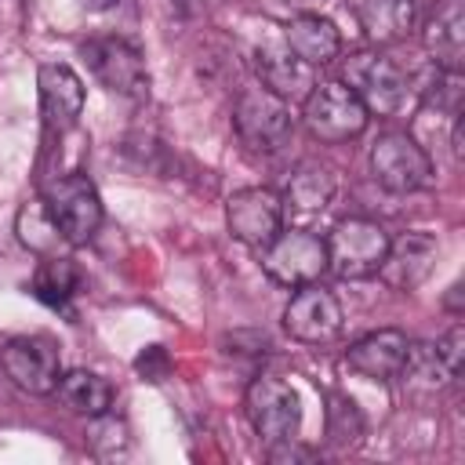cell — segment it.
Instances as JSON below:
<instances>
[{"label":"cell","mask_w":465,"mask_h":465,"mask_svg":"<svg viewBox=\"0 0 465 465\" xmlns=\"http://www.w3.org/2000/svg\"><path fill=\"white\" fill-rule=\"evenodd\" d=\"M243 411L254 429V436L272 450L294 443L302 429V400L291 381L276 374H254L247 392H243Z\"/></svg>","instance_id":"1"},{"label":"cell","mask_w":465,"mask_h":465,"mask_svg":"<svg viewBox=\"0 0 465 465\" xmlns=\"http://www.w3.org/2000/svg\"><path fill=\"white\" fill-rule=\"evenodd\" d=\"M341 84L367 105V113H378V116H396L407 105V94H411L407 69L396 58H389L385 51L349 54Z\"/></svg>","instance_id":"2"},{"label":"cell","mask_w":465,"mask_h":465,"mask_svg":"<svg viewBox=\"0 0 465 465\" xmlns=\"http://www.w3.org/2000/svg\"><path fill=\"white\" fill-rule=\"evenodd\" d=\"M44 207L54 222V229L62 232V240L69 247H80L87 243L98 225H102V196L94 189V182L80 171H69V174H58L44 185Z\"/></svg>","instance_id":"3"},{"label":"cell","mask_w":465,"mask_h":465,"mask_svg":"<svg viewBox=\"0 0 465 465\" xmlns=\"http://www.w3.org/2000/svg\"><path fill=\"white\" fill-rule=\"evenodd\" d=\"M302 120L309 127V134L316 142H327V145H338V142H349V138H360L367 131V105L341 84V80H327V84H316L305 102H302Z\"/></svg>","instance_id":"4"},{"label":"cell","mask_w":465,"mask_h":465,"mask_svg":"<svg viewBox=\"0 0 465 465\" xmlns=\"http://www.w3.org/2000/svg\"><path fill=\"white\" fill-rule=\"evenodd\" d=\"M371 174L385 193H418L432 182V156L407 131H381L371 145Z\"/></svg>","instance_id":"5"},{"label":"cell","mask_w":465,"mask_h":465,"mask_svg":"<svg viewBox=\"0 0 465 465\" xmlns=\"http://www.w3.org/2000/svg\"><path fill=\"white\" fill-rule=\"evenodd\" d=\"M80 54H84L91 76L105 91H113L120 98H131V102L149 98V69H145V58L124 36H91L87 44H80Z\"/></svg>","instance_id":"6"},{"label":"cell","mask_w":465,"mask_h":465,"mask_svg":"<svg viewBox=\"0 0 465 465\" xmlns=\"http://www.w3.org/2000/svg\"><path fill=\"white\" fill-rule=\"evenodd\" d=\"M232 127H236V134H240V142L247 149L276 153V149L287 145V138L294 131V116H291V105L283 98H276L272 91L254 84V87H243L236 94Z\"/></svg>","instance_id":"7"},{"label":"cell","mask_w":465,"mask_h":465,"mask_svg":"<svg viewBox=\"0 0 465 465\" xmlns=\"http://www.w3.org/2000/svg\"><path fill=\"white\" fill-rule=\"evenodd\" d=\"M323 243H327V269H334L341 280H367L378 272L389 251V232L371 218H341L323 236Z\"/></svg>","instance_id":"8"},{"label":"cell","mask_w":465,"mask_h":465,"mask_svg":"<svg viewBox=\"0 0 465 465\" xmlns=\"http://www.w3.org/2000/svg\"><path fill=\"white\" fill-rule=\"evenodd\" d=\"M262 269L280 287H305L327 272V243L309 229H280L262 247Z\"/></svg>","instance_id":"9"},{"label":"cell","mask_w":465,"mask_h":465,"mask_svg":"<svg viewBox=\"0 0 465 465\" xmlns=\"http://www.w3.org/2000/svg\"><path fill=\"white\" fill-rule=\"evenodd\" d=\"M0 363H4V374L22 392H33V396H47L62 381V352H58V341L47 334L11 338L0 352Z\"/></svg>","instance_id":"10"},{"label":"cell","mask_w":465,"mask_h":465,"mask_svg":"<svg viewBox=\"0 0 465 465\" xmlns=\"http://www.w3.org/2000/svg\"><path fill=\"white\" fill-rule=\"evenodd\" d=\"M225 225L232 232V240H240L251 251H262L283 229V200H280V193H272L265 185L236 189L225 200Z\"/></svg>","instance_id":"11"},{"label":"cell","mask_w":465,"mask_h":465,"mask_svg":"<svg viewBox=\"0 0 465 465\" xmlns=\"http://www.w3.org/2000/svg\"><path fill=\"white\" fill-rule=\"evenodd\" d=\"M341 305L338 298L316 283H305V287H294L287 309H283V327L294 341L302 345H323V341H334L341 334Z\"/></svg>","instance_id":"12"},{"label":"cell","mask_w":465,"mask_h":465,"mask_svg":"<svg viewBox=\"0 0 465 465\" xmlns=\"http://www.w3.org/2000/svg\"><path fill=\"white\" fill-rule=\"evenodd\" d=\"M36 91H40V116L51 134H65L80 124L84 113V80L65 62H44L36 69Z\"/></svg>","instance_id":"13"},{"label":"cell","mask_w":465,"mask_h":465,"mask_svg":"<svg viewBox=\"0 0 465 465\" xmlns=\"http://www.w3.org/2000/svg\"><path fill=\"white\" fill-rule=\"evenodd\" d=\"M436 258H440V240L425 229H411L400 240H389V251L378 265V276L392 291H414L429 280Z\"/></svg>","instance_id":"14"},{"label":"cell","mask_w":465,"mask_h":465,"mask_svg":"<svg viewBox=\"0 0 465 465\" xmlns=\"http://www.w3.org/2000/svg\"><path fill=\"white\" fill-rule=\"evenodd\" d=\"M407 349H411V338L403 331L381 327V331H371L349 345L345 367L360 378H371V381H392V378H400V371L407 363Z\"/></svg>","instance_id":"15"},{"label":"cell","mask_w":465,"mask_h":465,"mask_svg":"<svg viewBox=\"0 0 465 465\" xmlns=\"http://www.w3.org/2000/svg\"><path fill=\"white\" fill-rule=\"evenodd\" d=\"M421 40L436 69L461 73L465 69V0H440L421 29Z\"/></svg>","instance_id":"16"},{"label":"cell","mask_w":465,"mask_h":465,"mask_svg":"<svg viewBox=\"0 0 465 465\" xmlns=\"http://www.w3.org/2000/svg\"><path fill=\"white\" fill-rule=\"evenodd\" d=\"M254 69H258V84H262L265 91H272L276 98H283L287 105L305 102V94L316 87V69L305 65L294 51H287V44H280V47H262Z\"/></svg>","instance_id":"17"},{"label":"cell","mask_w":465,"mask_h":465,"mask_svg":"<svg viewBox=\"0 0 465 465\" xmlns=\"http://www.w3.org/2000/svg\"><path fill=\"white\" fill-rule=\"evenodd\" d=\"M283 44H287V51H294L312 69L331 65L341 54V33L323 15H294L283 25Z\"/></svg>","instance_id":"18"},{"label":"cell","mask_w":465,"mask_h":465,"mask_svg":"<svg viewBox=\"0 0 465 465\" xmlns=\"http://www.w3.org/2000/svg\"><path fill=\"white\" fill-rule=\"evenodd\" d=\"M334 193H338V174H334V167H327V163H320V160H302V163L291 171L287 189H283L280 200H283V207H291V211H298V214H320V211L331 207Z\"/></svg>","instance_id":"19"},{"label":"cell","mask_w":465,"mask_h":465,"mask_svg":"<svg viewBox=\"0 0 465 465\" xmlns=\"http://www.w3.org/2000/svg\"><path fill=\"white\" fill-rule=\"evenodd\" d=\"M360 25L374 40H400L414 29L418 0H356Z\"/></svg>","instance_id":"20"},{"label":"cell","mask_w":465,"mask_h":465,"mask_svg":"<svg viewBox=\"0 0 465 465\" xmlns=\"http://www.w3.org/2000/svg\"><path fill=\"white\" fill-rule=\"evenodd\" d=\"M54 392H58L76 414H87V418H98V414H105V411L113 407V385H109L102 374L84 371V367L62 371V381H58Z\"/></svg>","instance_id":"21"},{"label":"cell","mask_w":465,"mask_h":465,"mask_svg":"<svg viewBox=\"0 0 465 465\" xmlns=\"http://www.w3.org/2000/svg\"><path fill=\"white\" fill-rule=\"evenodd\" d=\"M80 287V272L69 258L62 254H47L40 265H36V276H33V294L51 305V309H65V302L76 294Z\"/></svg>","instance_id":"22"},{"label":"cell","mask_w":465,"mask_h":465,"mask_svg":"<svg viewBox=\"0 0 465 465\" xmlns=\"http://www.w3.org/2000/svg\"><path fill=\"white\" fill-rule=\"evenodd\" d=\"M15 232H18L22 247H29V251H33V254H40V258L58 254V243H65V240H62V232L54 229V222H51V214H47L44 200H25V203L18 207Z\"/></svg>","instance_id":"23"},{"label":"cell","mask_w":465,"mask_h":465,"mask_svg":"<svg viewBox=\"0 0 465 465\" xmlns=\"http://www.w3.org/2000/svg\"><path fill=\"white\" fill-rule=\"evenodd\" d=\"M327 436L334 447H356L363 436V418L352 400L331 392L327 396Z\"/></svg>","instance_id":"24"},{"label":"cell","mask_w":465,"mask_h":465,"mask_svg":"<svg viewBox=\"0 0 465 465\" xmlns=\"http://www.w3.org/2000/svg\"><path fill=\"white\" fill-rule=\"evenodd\" d=\"M432 352H436V360L443 363V371H447L450 378H458V374H461V363H465V327H461V323H450V327L436 338Z\"/></svg>","instance_id":"25"},{"label":"cell","mask_w":465,"mask_h":465,"mask_svg":"<svg viewBox=\"0 0 465 465\" xmlns=\"http://www.w3.org/2000/svg\"><path fill=\"white\" fill-rule=\"evenodd\" d=\"M134 371H138L145 381H163L167 371H171L167 349H163V345H145V349L138 352V360H134Z\"/></svg>","instance_id":"26"},{"label":"cell","mask_w":465,"mask_h":465,"mask_svg":"<svg viewBox=\"0 0 465 465\" xmlns=\"http://www.w3.org/2000/svg\"><path fill=\"white\" fill-rule=\"evenodd\" d=\"M450 153H454L458 163L465 160V120H461V113H454V124H450Z\"/></svg>","instance_id":"27"},{"label":"cell","mask_w":465,"mask_h":465,"mask_svg":"<svg viewBox=\"0 0 465 465\" xmlns=\"http://www.w3.org/2000/svg\"><path fill=\"white\" fill-rule=\"evenodd\" d=\"M291 11H298V15H320L331 0H283Z\"/></svg>","instance_id":"28"},{"label":"cell","mask_w":465,"mask_h":465,"mask_svg":"<svg viewBox=\"0 0 465 465\" xmlns=\"http://www.w3.org/2000/svg\"><path fill=\"white\" fill-rule=\"evenodd\" d=\"M84 7H91V11H109V7H116L120 0H80Z\"/></svg>","instance_id":"29"}]
</instances>
